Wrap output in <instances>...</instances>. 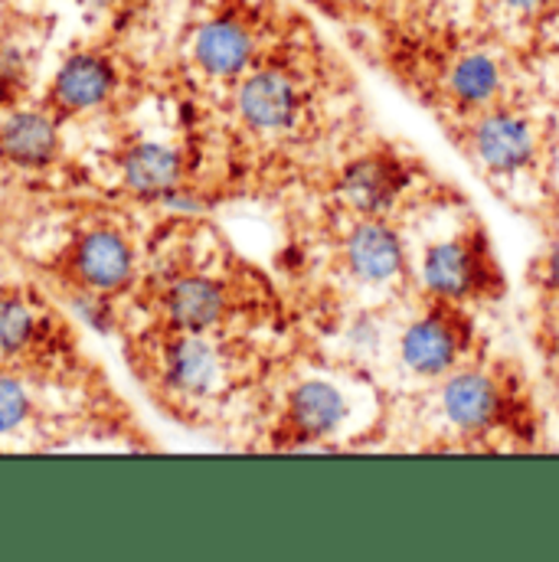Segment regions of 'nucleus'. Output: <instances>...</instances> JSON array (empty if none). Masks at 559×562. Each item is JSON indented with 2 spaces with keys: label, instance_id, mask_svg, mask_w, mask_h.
Segmentation results:
<instances>
[{
  "label": "nucleus",
  "instance_id": "f257e3e1",
  "mask_svg": "<svg viewBox=\"0 0 559 562\" xmlns=\"http://www.w3.org/2000/svg\"><path fill=\"white\" fill-rule=\"evenodd\" d=\"M157 383L183 406L220 403L236 383V353L216 330H170L157 357Z\"/></svg>",
  "mask_w": 559,
  "mask_h": 562
},
{
  "label": "nucleus",
  "instance_id": "f03ea898",
  "mask_svg": "<svg viewBox=\"0 0 559 562\" xmlns=\"http://www.w3.org/2000/svg\"><path fill=\"white\" fill-rule=\"evenodd\" d=\"M236 119L256 138H288L294 135L311 109V86L294 63L259 59L233 92Z\"/></svg>",
  "mask_w": 559,
  "mask_h": 562
},
{
  "label": "nucleus",
  "instance_id": "7ed1b4c3",
  "mask_svg": "<svg viewBox=\"0 0 559 562\" xmlns=\"http://www.w3.org/2000/svg\"><path fill=\"white\" fill-rule=\"evenodd\" d=\"M416 281L422 294L438 304H465L497 281V269L478 229L465 226L458 233L428 239L416 256Z\"/></svg>",
  "mask_w": 559,
  "mask_h": 562
},
{
  "label": "nucleus",
  "instance_id": "20e7f679",
  "mask_svg": "<svg viewBox=\"0 0 559 562\" xmlns=\"http://www.w3.org/2000/svg\"><path fill=\"white\" fill-rule=\"evenodd\" d=\"M465 150L484 177L497 183H514L537 170L544 135L527 112L494 105L471 115L465 128Z\"/></svg>",
  "mask_w": 559,
  "mask_h": 562
},
{
  "label": "nucleus",
  "instance_id": "39448f33",
  "mask_svg": "<svg viewBox=\"0 0 559 562\" xmlns=\"http://www.w3.org/2000/svg\"><path fill=\"white\" fill-rule=\"evenodd\" d=\"M468 347H471V324L465 321L458 304H438V301H432V307L410 317L393 337V357L400 370L410 373L413 380H428V383H438L455 367H461Z\"/></svg>",
  "mask_w": 559,
  "mask_h": 562
},
{
  "label": "nucleus",
  "instance_id": "423d86ee",
  "mask_svg": "<svg viewBox=\"0 0 559 562\" xmlns=\"http://www.w3.org/2000/svg\"><path fill=\"white\" fill-rule=\"evenodd\" d=\"M364 413V400L344 376H304L284 396V431L298 445H324L344 438Z\"/></svg>",
  "mask_w": 559,
  "mask_h": 562
},
{
  "label": "nucleus",
  "instance_id": "0eeeda50",
  "mask_svg": "<svg viewBox=\"0 0 559 562\" xmlns=\"http://www.w3.org/2000/svg\"><path fill=\"white\" fill-rule=\"evenodd\" d=\"M340 272L364 291H390L410 276V249L387 216H357L340 243Z\"/></svg>",
  "mask_w": 559,
  "mask_h": 562
},
{
  "label": "nucleus",
  "instance_id": "6e6552de",
  "mask_svg": "<svg viewBox=\"0 0 559 562\" xmlns=\"http://www.w3.org/2000/svg\"><path fill=\"white\" fill-rule=\"evenodd\" d=\"M435 413L455 435H484L507 413L504 383L481 367H455L435 386Z\"/></svg>",
  "mask_w": 559,
  "mask_h": 562
},
{
  "label": "nucleus",
  "instance_id": "1a4fd4ad",
  "mask_svg": "<svg viewBox=\"0 0 559 562\" xmlns=\"http://www.w3.org/2000/svg\"><path fill=\"white\" fill-rule=\"evenodd\" d=\"M193 66L213 82H239L259 63V30L243 13H216L193 30Z\"/></svg>",
  "mask_w": 559,
  "mask_h": 562
},
{
  "label": "nucleus",
  "instance_id": "9d476101",
  "mask_svg": "<svg viewBox=\"0 0 559 562\" xmlns=\"http://www.w3.org/2000/svg\"><path fill=\"white\" fill-rule=\"evenodd\" d=\"M410 173L390 154H367L337 177V200L354 216H387L406 193Z\"/></svg>",
  "mask_w": 559,
  "mask_h": 562
},
{
  "label": "nucleus",
  "instance_id": "9b49d317",
  "mask_svg": "<svg viewBox=\"0 0 559 562\" xmlns=\"http://www.w3.org/2000/svg\"><path fill=\"white\" fill-rule=\"evenodd\" d=\"M135 276V249L115 226H92L72 246V279L82 291L112 294Z\"/></svg>",
  "mask_w": 559,
  "mask_h": 562
},
{
  "label": "nucleus",
  "instance_id": "f8f14e48",
  "mask_svg": "<svg viewBox=\"0 0 559 562\" xmlns=\"http://www.w3.org/2000/svg\"><path fill=\"white\" fill-rule=\"evenodd\" d=\"M160 311L170 330H220V324L233 311V294L213 276L187 272L164 288Z\"/></svg>",
  "mask_w": 559,
  "mask_h": 562
},
{
  "label": "nucleus",
  "instance_id": "ddd939ff",
  "mask_svg": "<svg viewBox=\"0 0 559 562\" xmlns=\"http://www.w3.org/2000/svg\"><path fill=\"white\" fill-rule=\"evenodd\" d=\"M119 89V72L102 53H76L69 56L49 89V99L66 115H82L102 109Z\"/></svg>",
  "mask_w": 559,
  "mask_h": 562
},
{
  "label": "nucleus",
  "instance_id": "4468645a",
  "mask_svg": "<svg viewBox=\"0 0 559 562\" xmlns=\"http://www.w3.org/2000/svg\"><path fill=\"white\" fill-rule=\"evenodd\" d=\"M507 69L488 49H465L451 59L445 72V95L468 115L504 105Z\"/></svg>",
  "mask_w": 559,
  "mask_h": 562
},
{
  "label": "nucleus",
  "instance_id": "2eb2a0df",
  "mask_svg": "<svg viewBox=\"0 0 559 562\" xmlns=\"http://www.w3.org/2000/svg\"><path fill=\"white\" fill-rule=\"evenodd\" d=\"M119 170H122V183L135 196L157 200V196H170L174 190H180L187 160L167 140H135L132 147H125Z\"/></svg>",
  "mask_w": 559,
  "mask_h": 562
},
{
  "label": "nucleus",
  "instance_id": "dca6fc26",
  "mask_svg": "<svg viewBox=\"0 0 559 562\" xmlns=\"http://www.w3.org/2000/svg\"><path fill=\"white\" fill-rule=\"evenodd\" d=\"M63 150L59 122L49 112L23 109L0 125V157L20 170H43Z\"/></svg>",
  "mask_w": 559,
  "mask_h": 562
},
{
  "label": "nucleus",
  "instance_id": "f3484780",
  "mask_svg": "<svg viewBox=\"0 0 559 562\" xmlns=\"http://www.w3.org/2000/svg\"><path fill=\"white\" fill-rule=\"evenodd\" d=\"M40 337V317L23 297H0V360L23 357Z\"/></svg>",
  "mask_w": 559,
  "mask_h": 562
},
{
  "label": "nucleus",
  "instance_id": "a211bd4d",
  "mask_svg": "<svg viewBox=\"0 0 559 562\" xmlns=\"http://www.w3.org/2000/svg\"><path fill=\"white\" fill-rule=\"evenodd\" d=\"M36 413L33 393L20 376L0 373V438L20 435Z\"/></svg>",
  "mask_w": 559,
  "mask_h": 562
},
{
  "label": "nucleus",
  "instance_id": "6ab92c4d",
  "mask_svg": "<svg viewBox=\"0 0 559 562\" xmlns=\"http://www.w3.org/2000/svg\"><path fill=\"white\" fill-rule=\"evenodd\" d=\"M383 334L387 330L377 314H357L344 330V344L347 350H354V357H373L377 350H383Z\"/></svg>",
  "mask_w": 559,
  "mask_h": 562
},
{
  "label": "nucleus",
  "instance_id": "aec40b11",
  "mask_svg": "<svg viewBox=\"0 0 559 562\" xmlns=\"http://www.w3.org/2000/svg\"><path fill=\"white\" fill-rule=\"evenodd\" d=\"M494 7L511 20H540L559 10V0H494Z\"/></svg>",
  "mask_w": 559,
  "mask_h": 562
},
{
  "label": "nucleus",
  "instance_id": "412c9836",
  "mask_svg": "<svg viewBox=\"0 0 559 562\" xmlns=\"http://www.w3.org/2000/svg\"><path fill=\"white\" fill-rule=\"evenodd\" d=\"M537 279L544 284V291L559 304V236L547 246V252L540 259V269H537Z\"/></svg>",
  "mask_w": 559,
  "mask_h": 562
},
{
  "label": "nucleus",
  "instance_id": "4be33fe9",
  "mask_svg": "<svg viewBox=\"0 0 559 562\" xmlns=\"http://www.w3.org/2000/svg\"><path fill=\"white\" fill-rule=\"evenodd\" d=\"M79 3H82L86 10H112L119 0H79Z\"/></svg>",
  "mask_w": 559,
  "mask_h": 562
}]
</instances>
